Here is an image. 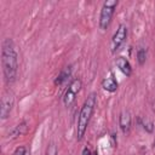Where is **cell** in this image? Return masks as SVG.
Segmentation results:
<instances>
[{"mask_svg":"<svg viewBox=\"0 0 155 155\" xmlns=\"http://www.w3.org/2000/svg\"><path fill=\"white\" fill-rule=\"evenodd\" d=\"M1 57H2L1 63H2V71H4L5 81L7 84H12L16 81L17 71H18V56H17L12 39L6 38L2 41Z\"/></svg>","mask_w":155,"mask_h":155,"instance_id":"1","label":"cell"},{"mask_svg":"<svg viewBox=\"0 0 155 155\" xmlns=\"http://www.w3.org/2000/svg\"><path fill=\"white\" fill-rule=\"evenodd\" d=\"M96 103H97L96 93H90L88 97L86 98L84 105L81 107L79 119H78V126H76V139L78 140H81L85 136V132H86L87 126L90 124V120H91V116L93 114Z\"/></svg>","mask_w":155,"mask_h":155,"instance_id":"2","label":"cell"},{"mask_svg":"<svg viewBox=\"0 0 155 155\" xmlns=\"http://www.w3.org/2000/svg\"><path fill=\"white\" fill-rule=\"evenodd\" d=\"M116 6H117V1L116 0H107V1H104L102 11H101V16H99V27H101V29L105 30L109 27Z\"/></svg>","mask_w":155,"mask_h":155,"instance_id":"3","label":"cell"},{"mask_svg":"<svg viewBox=\"0 0 155 155\" xmlns=\"http://www.w3.org/2000/svg\"><path fill=\"white\" fill-rule=\"evenodd\" d=\"M81 86H82V81L80 79H74L69 84V86H68V88H67V91L63 96V103H64L65 107H69V105L73 104V102L76 98V94L81 90Z\"/></svg>","mask_w":155,"mask_h":155,"instance_id":"4","label":"cell"},{"mask_svg":"<svg viewBox=\"0 0 155 155\" xmlns=\"http://www.w3.org/2000/svg\"><path fill=\"white\" fill-rule=\"evenodd\" d=\"M127 38V27L125 24H120L111 39V51L115 52L120 48V46L125 42Z\"/></svg>","mask_w":155,"mask_h":155,"instance_id":"5","label":"cell"},{"mask_svg":"<svg viewBox=\"0 0 155 155\" xmlns=\"http://www.w3.org/2000/svg\"><path fill=\"white\" fill-rule=\"evenodd\" d=\"M13 102H15V98H13V94L7 92L2 96L1 98V108H0V116L2 120H6L10 114H11V110L13 108Z\"/></svg>","mask_w":155,"mask_h":155,"instance_id":"6","label":"cell"},{"mask_svg":"<svg viewBox=\"0 0 155 155\" xmlns=\"http://www.w3.org/2000/svg\"><path fill=\"white\" fill-rule=\"evenodd\" d=\"M131 122H132V117H131V114L130 111L127 110H122L120 113V116H119V126L121 128V131L124 133L128 132L130 128H131Z\"/></svg>","mask_w":155,"mask_h":155,"instance_id":"7","label":"cell"},{"mask_svg":"<svg viewBox=\"0 0 155 155\" xmlns=\"http://www.w3.org/2000/svg\"><path fill=\"white\" fill-rule=\"evenodd\" d=\"M115 64L121 70V73H124L126 76H130L132 74V67H131L130 62L125 57H117L115 59Z\"/></svg>","mask_w":155,"mask_h":155,"instance_id":"8","label":"cell"},{"mask_svg":"<svg viewBox=\"0 0 155 155\" xmlns=\"http://www.w3.org/2000/svg\"><path fill=\"white\" fill-rule=\"evenodd\" d=\"M27 130H28L27 124H25V122H21V124H18V125H16V126L8 132V136H7V137H8V138H17V137L24 134V133L27 132Z\"/></svg>","mask_w":155,"mask_h":155,"instance_id":"9","label":"cell"},{"mask_svg":"<svg viewBox=\"0 0 155 155\" xmlns=\"http://www.w3.org/2000/svg\"><path fill=\"white\" fill-rule=\"evenodd\" d=\"M102 87L108 91V92H115L117 90V82L116 80L114 79V76H110V78H105L103 79L102 81Z\"/></svg>","mask_w":155,"mask_h":155,"instance_id":"10","label":"cell"},{"mask_svg":"<svg viewBox=\"0 0 155 155\" xmlns=\"http://www.w3.org/2000/svg\"><path fill=\"white\" fill-rule=\"evenodd\" d=\"M70 74H71V65H68V67L63 68V69L61 70V73L57 75L56 80H54V84H56V85H62V84L70 76Z\"/></svg>","mask_w":155,"mask_h":155,"instance_id":"11","label":"cell"},{"mask_svg":"<svg viewBox=\"0 0 155 155\" xmlns=\"http://www.w3.org/2000/svg\"><path fill=\"white\" fill-rule=\"evenodd\" d=\"M138 121H139L140 126H142L148 133H153V131H154V124H153V121H151L150 119H148V117H142V119H139Z\"/></svg>","mask_w":155,"mask_h":155,"instance_id":"12","label":"cell"},{"mask_svg":"<svg viewBox=\"0 0 155 155\" xmlns=\"http://www.w3.org/2000/svg\"><path fill=\"white\" fill-rule=\"evenodd\" d=\"M137 59H138V63L140 65H143L145 63V59H147V50L145 48H143V47L138 48V51H137Z\"/></svg>","mask_w":155,"mask_h":155,"instance_id":"13","label":"cell"},{"mask_svg":"<svg viewBox=\"0 0 155 155\" xmlns=\"http://www.w3.org/2000/svg\"><path fill=\"white\" fill-rule=\"evenodd\" d=\"M45 155H58V149L54 143H50L46 148V154Z\"/></svg>","mask_w":155,"mask_h":155,"instance_id":"14","label":"cell"},{"mask_svg":"<svg viewBox=\"0 0 155 155\" xmlns=\"http://www.w3.org/2000/svg\"><path fill=\"white\" fill-rule=\"evenodd\" d=\"M13 155H27V149H25V147H23V145L17 147L16 150H15V153H13Z\"/></svg>","mask_w":155,"mask_h":155,"instance_id":"15","label":"cell"},{"mask_svg":"<svg viewBox=\"0 0 155 155\" xmlns=\"http://www.w3.org/2000/svg\"><path fill=\"white\" fill-rule=\"evenodd\" d=\"M82 155H92V153H91V150H90L88 148H84V150H82Z\"/></svg>","mask_w":155,"mask_h":155,"instance_id":"16","label":"cell"}]
</instances>
